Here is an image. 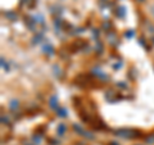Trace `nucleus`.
I'll return each instance as SVG.
<instances>
[{"instance_id": "1", "label": "nucleus", "mask_w": 154, "mask_h": 145, "mask_svg": "<svg viewBox=\"0 0 154 145\" xmlns=\"http://www.w3.org/2000/svg\"><path fill=\"white\" fill-rule=\"evenodd\" d=\"M58 100H57V96H51V99H50V107L51 108H57L58 107Z\"/></svg>"}, {"instance_id": "2", "label": "nucleus", "mask_w": 154, "mask_h": 145, "mask_svg": "<svg viewBox=\"0 0 154 145\" xmlns=\"http://www.w3.org/2000/svg\"><path fill=\"white\" fill-rule=\"evenodd\" d=\"M64 131H66V126H64L63 123H60L59 126H58V134H59V135H63Z\"/></svg>"}, {"instance_id": "3", "label": "nucleus", "mask_w": 154, "mask_h": 145, "mask_svg": "<svg viewBox=\"0 0 154 145\" xmlns=\"http://www.w3.org/2000/svg\"><path fill=\"white\" fill-rule=\"evenodd\" d=\"M44 51H49V53H53V46L50 44H46L44 45Z\"/></svg>"}, {"instance_id": "4", "label": "nucleus", "mask_w": 154, "mask_h": 145, "mask_svg": "<svg viewBox=\"0 0 154 145\" xmlns=\"http://www.w3.org/2000/svg\"><path fill=\"white\" fill-rule=\"evenodd\" d=\"M18 108V101H11V109H16Z\"/></svg>"}, {"instance_id": "5", "label": "nucleus", "mask_w": 154, "mask_h": 145, "mask_svg": "<svg viewBox=\"0 0 154 145\" xmlns=\"http://www.w3.org/2000/svg\"><path fill=\"white\" fill-rule=\"evenodd\" d=\"M59 116H60V117H66V116H67V110L66 109H59Z\"/></svg>"}, {"instance_id": "6", "label": "nucleus", "mask_w": 154, "mask_h": 145, "mask_svg": "<svg viewBox=\"0 0 154 145\" xmlns=\"http://www.w3.org/2000/svg\"><path fill=\"white\" fill-rule=\"evenodd\" d=\"M150 12H152V14H153V16H154V4H153V5H152V9H150Z\"/></svg>"}]
</instances>
